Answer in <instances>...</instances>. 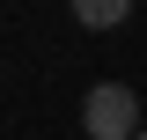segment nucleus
<instances>
[{"label": "nucleus", "instance_id": "f03ea898", "mask_svg": "<svg viewBox=\"0 0 147 140\" xmlns=\"http://www.w3.org/2000/svg\"><path fill=\"white\" fill-rule=\"evenodd\" d=\"M66 7H74L81 30H118V22L132 15V0H66Z\"/></svg>", "mask_w": 147, "mask_h": 140}, {"label": "nucleus", "instance_id": "f257e3e1", "mask_svg": "<svg viewBox=\"0 0 147 140\" xmlns=\"http://www.w3.org/2000/svg\"><path fill=\"white\" fill-rule=\"evenodd\" d=\"M81 133L88 140H140V96H132L125 81H96L88 96H81Z\"/></svg>", "mask_w": 147, "mask_h": 140}, {"label": "nucleus", "instance_id": "7ed1b4c3", "mask_svg": "<svg viewBox=\"0 0 147 140\" xmlns=\"http://www.w3.org/2000/svg\"><path fill=\"white\" fill-rule=\"evenodd\" d=\"M140 140H147V133H140Z\"/></svg>", "mask_w": 147, "mask_h": 140}]
</instances>
